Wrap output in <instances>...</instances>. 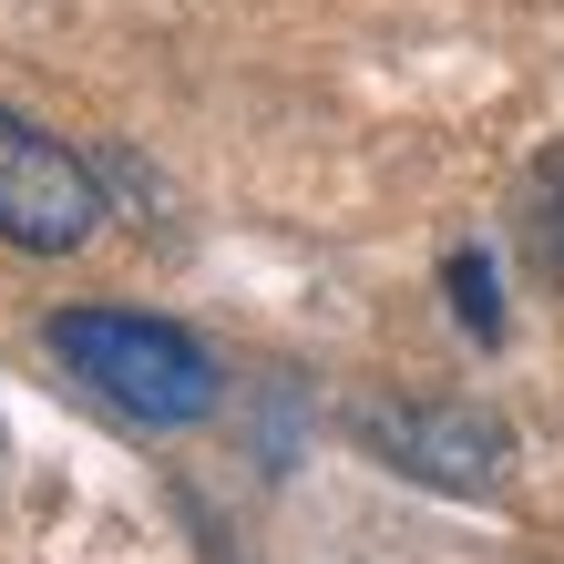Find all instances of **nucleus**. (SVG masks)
Returning <instances> with one entry per match:
<instances>
[{"label":"nucleus","instance_id":"nucleus-1","mask_svg":"<svg viewBox=\"0 0 564 564\" xmlns=\"http://www.w3.org/2000/svg\"><path fill=\"white\" fill-rule=\"evenodd\" d=\"M52 359L104 411L144 421V431H185V421H206L226 401V370L206 359V339H185L175 318H144V308H62Z\"/></svg>","mask_w":564,"mask_h":564},{"label":"nucleus","instance_id":"nucleus-2","mask_svg":"<svg viewBox=\"0 0 564 564\" xmlns=\"http://www.w3.org/2000/svg\"><path fill=\"white\" fill-rule=\"evenodd\" d=\"M93 226H104V175L62 134L0 113V247L73 257V247H93Z\"/></svg>","mask_w":564,"mask_h":564},{"label":"nucleus","instance_id":"nucleus-3","mask_svg":"<svg viewBox=\"0 0 564 564\" xmlns=\"http://www.w3.org/2000/svg\"><path fill=\"white\" fill-rule=\"evenodd\" d=\"M359 442L431 492H503V473H513V431L492 411H462V401H370Z\"/></svg>","mask_w":564,"mask_h":564},{"label":"nucleus","instance_id":"nucleus-4","mask_svg":"<svg viewBox=\"0 0 564 564\" xmlns=\"http://www.w3.org/2000/svg\"><path fill=\"white\" fill-rule=\"evenodd\" d=\"M442 288H452V308H462V328H473L482 349L503 339V297H492V257H482V247H462L452 268H442Z\"/></svg>","mask_w":564,"mask_h":564},{"label":"nucleus","instance_id":"nucleus-5","mask_svg":"<svg viewBox=\"0 0 564 564\" xmlns=\"http://www.w3.org/2000/svg\"><path fill=\"white\" fill-rule=\"evenodd\" d=\"M534 247H544V268L564 278V154H544V175H534Z\"/></svg>","mask_w":564,"mask_h":564}]
</instances>
